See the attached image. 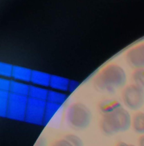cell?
<instances>
[{"label":"cell","mask_w":144,"mask_h":146,"mask_svg":"<svg viewBox=\"0 0 144 146\" xmlns=\"http://www.w3.org/2000/svg\"><path fill=\"white\" fill-rule=\"evenodd\" d=\"M125 58L127 64L134 68H144V42L129 49Z\"/></svg>","instance_id":"obj_5"},{"label":"cell","mask_w":144,"mask_h":146,"mask_svg":"<svg viewBox=\"0 0 144 146\" xmlns=\"http://www.w3.org/2000/svg\"><path fill=\"white\" fill-rule=\"evenodd\" d=\"M114 146H135L134 145H133V144H127L125 142H123V141H120L118 143H117Z\"/></svg>","instance_id":"obj_11"},{"label":"cell","mask_w":144,"mask_h":146,"mask_svg":"<svg viewBox=\"0 0 144 146\" xmlns=\"http://www.w3.org/2000/svg\"><path fill=\"white\" fill-rule=\"evenodd\" d=\"M65 119L68 125L71 128L77 131L84 130L91 122L92 113L85 104L81 102H75L67 107Z\"/></svg>","instance_id":"obj_3"},{"label":"cell","mask_w":144,"mask_h":146,"mask_svg":"<svg viewBox=\"0 0 144 146\" xmlns=\"http://www.w3.org/2000/svg\"><path fill=\"white\" fill-rule=\"evenodd\" d=\"M126 82V74L119 64L110 63L102 67L93 80L94 87L101 92L112 93L123 87Z\"/></svg>","instance_id":"obj_1"},{"label":"cell","mask_w":144,"mask_h":146,"mask_svg":"<svg viewBox=\"0 0 144 146\" xmlns=\"http://www.w3.org/2000/svg\"><path fill=\"white\" fill-rule=\"evenodd\" d=\"M131 125V117L129 112L122 106L102 113L99 128L106 135L111 136L125 132Z\"/></svg>","instance_id":"obj_2"},{"label":"cell","mask_w":144,"mask_h":146,"mask_svg":"<svg viewBox=\"0 0 144 146\" xmlns=\"http://www.w3.org/2000/svg\"><path fill=\"white\" fill-rule=\"evenodd\" d=\"M51 146H73L64 136L62 138L56 140L51 145Z\"/></svg>","instance_id":"obj_9"},{"label":"cell","mask_w":144,"mask_h":146,"mask_svg":"<svg viewBox=\"0 0 144 146\" xmlns=\"http://www.w3.org/2000/svg\"><path fill=\"white\" fill-rule=\"evenodd\" d=\"M133 83L144 90V68H134L131 74Z\"/></svg>","instance_id":"obj_7"},{"label":"cell","mask_w":144,"mask_h":146,"mask_svg":"<svg viewBox=\"0 0 144 146\" xmlns=\"http://www.w3.org/2000/svg\"><path fill=\"white\" fill-rule=\"evenodd\" d=\"M131 126L134 131L139 134H144V112H137L131 118Z\"/></svg>","instance_id":"obj_6"},{"label":"cell","mask_w":144,"mask_h":146,"mask_svg":"<svg viewBox=\"0 0 144 146\" xmlns=\"http://www.w3.org/2000/svg\"><path fill=\"white\" fill-rule=\"evenodd\" d=\"M138 146H144V134L139 136L138 140Z\"/></svg>","instance_id":"obj_10"},{"label":"cell","mask_w":144,"mask_h":146,"mask_svg":"<svg viewBox=\"0 0 144 146\" xmlns=\"http://www.w3.org/2000/svg\"><path fill=\"white\" fill-rule=\"evenodd\" d=\"M121 98L124 104L131 110H137L144 104V90L132 83L125 86Z\"/></svg>","instance_id":"obj_4"},{"label":"cell","mask_w":144,"mask_h":146,"mask_svg":"<svg viewBox=\"0 0 144 146\" xmlns=\"http://www.w3.org/2000/svg\"><path fill=\"white\" fill-rule=\"evenodd\" d=\"M64 137L73 145V146H84L83 141L82 139L78 135L73 133L67 134Z\"/></svg>","instance_id":"obj_8"}]
</instances>
